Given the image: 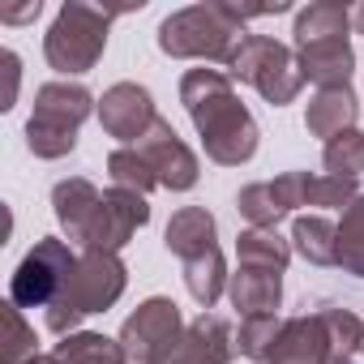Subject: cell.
<instances>
[{
  "label": "cell",
  "instance_id": "cell-1",
  "mask_svg": "<svg viewBox=\"0 0 364 364\" xmlns=\"http://www.w3.org/2000/svg\"><path fill=\"white\" fill-rule=\"evenodd\" d=\"M180 103L193 116V129L206 146V159L223 167H240L257 154V120L236 99L232 77L219 69H189L180 77Z\"/></svg>",
  "mask_w": 364,
  "mask_h": 364
},
{
  "label": "cell",
  "instance_id": "cell-2",
  "mask_svg": "<svg viewBox=\"0 0 364 364\" xmlns=\"http://www.w3.org/2000/svg\"><path fill=\"white\" fill-rule=\"evenodd\" d=\"M287 5L274 0V5H223V0H210V5H189L171 18H163L159 26V48L176 60H210V65H232L240 39H245V22L249 18H266V14H283Z\"/></svg>",
  "mask_w": 364,
  "mask_h": 364
},
{
  "label": "cell",
  "instance_id": "cell-3",
  "mask_svg": "<svg viewBox=\"0 0 364 364\" xmlns=\"http://www.w3.org/2000/svg\"><path fill=\"white\" fill-rule=\"evenodd\" d=\"M124 283H129V270L116 253H82L65 291L52 300L48 309V326L65 338L73 334V326L90 313H107L120 296H124Z\"/></svg>",
  "mask_w": 364,
  "mask_h": 364
},
{
  "label": "cell",
  "instance_id": "cell-4",
  "mask_svg": "<svg viewBox=\"0 0 364 364\" xmlns=\"http://www.w3.org/2000/svg\"><path fill=\"white\" fill-rule=\"evenodd\" d=\"M95 112V95L77 82H48L35 90V112L26 120V146L39 159H65L77 146L82 120Z\"/></svg>",
  "mask_w": 364,
  "mask_h": 364
},
{
  "label": "cell",
  "instance_id": "cell-5",
  "mask_svg": "<svg viewBox=\"0 0 364 364\" xmlns=\"http://www.w3.org/2000/svg\"><path fill=\"white\" fill-rule=\"evenodd\" d=\"M124 9H95L82 0L60 5L48 39H43V56L56 73H90L107 48V26L112 18H120Z\"/></svg>",
  "mask_w": 364,
  "mask_h": 364
},
{
  "label": "cell",
  "instance_id": "cell-6",
  "mask_svg": "<svg viewBox=\"0 0 364 364\" xmlns=\"http://www.w3.org/2000/svg\"><path fill=\"white\" fill-rule=\"evenodd\" d=\"M228 69H232V77L249 82V86H253L266 103H274V107L291 103V99L300 95V86H304V73H300L296 52H291L287 43L270 39V35H245Z\"/></svg>",
  "mask_w": 364,
  "mask_h": 364
},
{
  "label": "cell",
  "instance_id": "cell-7",
  "mask_svg": "<svg viewBox=\"0 0 364 364\" xmlns=\"http://www.w3.org/2000/svg\"><path fill=\"white\" fill-rule=\"evenodd\" d=\"M185 317H180L176 300L167 296H150L137 304V313L124 317L120 326V347L133 364H167L185 338Z\"/></svg>",
  "mask_w": 364,
  "mask_h": 364
},
{
  "label": "cell",
  "instance_id": "cell-8",
  "mask_svg": "<svg viewBox=\"0 0 364 364\" xmlns=\"http://www.w3.org/2000/svg\"><path fill=\"white\" fill-rule=\"evenodd\" d=\"M73 266H77V257L65 240H56V236L35 240V249L22 257V266L9 279V300L18 309H52V300L65 291Z\"/></svg>",
  "mask_w": 364,
  "mask_h": 364
},
{
  "label": "cell",
  "instance_id": "cell-9",
  "mask_svg": "<svg viewBox=\"0 0 364 364\" xmlns=\"http://www.w3.org/2000/svg\"><path fill=\"white\" fill-rule=\"evenodd\" d=\"M146 223H150V206H146L141 193L107 189L99 198V206H95V215H90V223H86L77 245L86 253H120L137 236V228H146Z\"/></svg>",
  "mask_w": 364,
  "mask_h": 364
},
{
  "label": "cell",
  "instance_id": "cell-10",
  "mask_svg": "<svg viewBox=\"0 0 364 364\" xmlns=\"http://www.w3.org/2000/svg\"><path fill=\"white\" fill-rule=\"evenodd\" d=\"M313 180L309 171H283L274 180H257V185H245L236 198V210L253 223V228H274L283 215L313 206Z\"/></svg>",
  "mask_w": 364,
  "mask_h": 364
},
{
  "label": "cell",
  "instance_id": "cell-11",
  "mask_svg": "<svg viewBox=\"0 0 364 364\" xmlns=\"http://www.w3.org/2000/svg\"><path fill=\"white\" fill-rule=\"evenodd\" d=\"M133 150L150 163V171H154V180L163 189H171V193H185V189H193L198 185V176H202V167H198V154L180 141V133L159 116L154 124H150V133L141 137V141H133Z\"/></svg>",
  "mask_w": 364,
  "mask_h": 364
},
{
  "label": "cell",
  "instance_id": "cell-12",
  "mask_svg": "<svg viewBox=\"0 0 364 364\" xmlns=\"http://www.w3.org/2000/svg\"><path fill=\"white\" fill-rule=\"evenodd\" d=\"M154 120H159V116H154V99H150V90L137 86V82H116V86H107L103 99H99V124H103L107 137L141 141Z\"/></svg>",
  "mask_w": 364,
  "mask_h": 364
},
{
  "label": "cell",
  "instance_id": "cell-13",
  "mask_svg": "<svg viewBox=\"0 0 364 364\" xmlns=\"http://www.w3.org/2000/svg\"><path fill=\"white\" fill-rule=\"evenodd\" d=\"M330 360H334V347H330L326 321L317 313L313 317H283L274 347L266 355V364H330Z\"/></svg>",
  "mask_w": 364,
  "mask_h": 364
},
{
  "label": "cell",
  "instance_id": "cell-14",
  "mask_svg": "<svg viewBox=\"0 0 364 364\" xmlns=\"http://www.w3.org/2000/svg\"><path fill=\"white\" fill-rule=\"evenodd\" d=\"M232 355H236L232 326L223 317H215V313H202L185 330V338H180V347H176V355L167 364H232Z\"/></svg>",
  "mask_w": 364,
  "mask_h": 364
},
{
  "label": "cell",
  "instance_id": "cell-15",
  "mask_svg": "<svg viewBox=\"0 0 364 364\" xmlns=\"http://www.w3.org/2000/svg\"><path fill=\"white\" fill-rule=\"evenodd\" d=\"M296 60H300L304 82H317L321 90L351 86L355 52H351L347 39H313V43H300V48H296Z\"/></svg>",
  "mask_w": 364,
  "mask_h": 364
},
{
  "label": "cell",
  "instance_id": "cell-16",
  "mask_svg": "<svg viewBox=\"0 0 364 364\" xmlns=\"http://www.w3.org/2000/svg\"><path fill=\"white\" fill-rule=\"evenodd\" d=\"M228 296L236 304L240 317H270L283 300V274L279 270H253V266H240L232 279H228Z\"/></svg>",
  "mask_w": 364,
  "mask_h": 364
},
{
  "label": "cell",
  "instance_id": "cell-17",
  "mask_svg": "<svg viewBox=\"0 0 364 364\" xmlns=\"http://www.w3.org/2000/svg\"><path fill=\"white\" fill-rule=\"evenodd\" d=\"M163 245H167V253H176L180 262H193V257L219 249V245H215V215H210L206 206H185V210H176L171 223H167Z\"/></svg>",
  "mask_w": 364,
  "mask_h": 364
},
{
  "label": "cell",
  "instance_id": "cell-18",
  "mask_svg": "<svg viewBox=\"0 0 364 364\" xmlns=\"http://www.w3.org/2000/svg\"><path fill=\"white\" fill-rule=\"evenodd\" d=\"M355 116H360V103H355V90L351 86H334V90H317L309 112H304V129L313 137H326L334 141L338 133L355 129Z\"/></svg>",
  "mask_w": 364,
  "mask_h": 364
},
{
  "label": "cell",
  "instance_id": "cell-19",
  "mask_svg": "<svg viewBox=\"0 0 364 364\" xmlns=\"http://www.w3.org/2000/svg\"><path fill=\"white\" fill-rule=\"evenodd\" d=\"M99 189L90 185L86 176H73V180H60V185L52 189V210H56V219H60V228L69 232V240L77 245L82 240V232H86V223H90V215H95V206H99Z\"/></svg>",
  "mask_w": 364,
  "mask_h": 364
},
{
  "label": "cell",
  "instance_id": "cell-20",
  "mask_svg": "<svg viewBox=\"0 0 364 364\" xmlns=\"http://www.w3.org/2000/svg\"><path fill=\"white\" fill-rule=\"evenodd\" d=\"M291 249L313 266H338V228L326 215H300L291 223Z\"/></svg>",
  "mask_w": 364,
  "mask_h": 364
},
{
  "label": "cell",
  "instance_id": "cell-21",
  "mask_svg": "<svg viewBox=\"0 0 364 364\" xmlns=\"http://www.w3.org/2000/svg\"><path fill=\"white\" fill-rule=\"evenodd\" d=\"M56 364H133L120 347V338L95 334V330H73L56 343Z\"/></svg>",
  "mask_w": 364,
  "mask_h": 364
},
{
  "label": "cell",
  "instance_id": "cell-22",
  "mask_svg": "<svg viewBox=\"0 0 364 364\" xmlns=\"http://www.w3.org/2000/svg\"><path fill=\"white\" fill-rule=\"evenodd\" d=\"M236 262L253 270H287L291 262V240H283L274 228H249L236 236Z\"/></svg>",
  "mask_w": 364,
  "mask_h": 364
},
{
  "label": "cell",
  "instance_id": "cell-23",
  "mask_svg": "<svg viewBox=\"0 0 364 364\" xmlns=\"http://www.w3.org/2000/svg\"><path fill=\"white\" fill-rule=\"evenodd\" d=\"M347 26H351L347 5H338V0H317V5L296 14V48L313 43V39H347Z\"/></svg>",
  "mask_w": 364,
  "mask_h": 364
},
{
  "label": "cell",
  "instance_id": "cell-24",
  "mask_svg": "<svg viewBox=\"0 0 364 364\" xmlns=\"http://www.w3.org/2000/svg\"><path fill=\"white\" fill-rule=\"evenodd\" d=\"M228 279H232V274H228V266H223V253H219V249H210V253H202V257L185 262L189 296H193L202 309H215V304H219V296H223Z\"/></svg>",
  "mask_w": 364,
  "mask_h": 364
},
{
  "label": "cell",
  "instance_id": "cell-25",
  "mask_svg": "<svg viewBox=\"0 0 364 364\" xmlns=\"http://www.w3.org/2000/svg\"><path fill=\"white\" fill-rule=\"evenodd\" d=\"M338 266L355 279H364V193L343 210L338 223Z\"/></svg>",
  "mask_w": 364,
  "mask_h": 364
},
{
  "label": "cell",
  "instance_id": "cell-26",
  "mask_svg": "<svg viewBox=\"0 0 364 364\" xmlns=\"http://www.w3.org/2000/svg\"><path fill=\"white\" fill-rule=\"evenodd\" d=\"M317 317L326 321L334 360H351V351H360V343H364V321H360L351 309H338V304H321Z\"/></svg>",
  "mask_w": 364,
  "mask_h": 364
},
{
  "label": "cell",
  "instance_id": "cell-27",
  "mask_svg": "<svg viewBox=\"0 0 364 364\" xmlns=\"http://www.w3.org/2000/svg\"><path fill=\"white\" fill-rule=\"evenodd\" d=\"M321 163H326V176H338V180L364 176V133L360 129H347L334 141H326Z\"/></svg>",
  "mask_w": 364,
  "mask_h": 364
},
{
  "label": "cell",
  "instance_id": "cell-28",
  "mask_svg": "<svg viewBox=\"0 0 364 364\" xmlns=\"http://www.w3.org/2000/svg\"><path fill=\"white\" fill-rule=\"evenodd\" d=\"M107 171H112V185H116V189H129V193H141V198L159 185L154 171H150V163H146L133 146L112 150V154H107Z\"/></svg>",
  "mask_w": 364,
  "mask_h": 364
},
{
  "label": "cell",
  "instance_id": "cell-29",
  "mask_svg": "<svg viewBox=\"0 0 364 364\" xmlns=\"http://www.w3.org/2000/svg\"><path fill=\"white\" fill-rule=\"evenodd\" d=\"M0 317H5V347H0V364H31L35 360V330L22 321V309L9 300L5 309H0Z\"/></svg>",
  "mask_w": 364,
  "mask_h": 364
},
{
  "label": "cell",
  "instance_id": "cell-30",
  "mask_svg": "<svg viewBox=\"0 0 364 364\" xmlns=\"http://www.w3.org/2000/svg\"><path fill=\"white\" fill-rule=\"evenodd\" d=\"M279 326H283L279 313H270V317H245V321H240V334H236V351L249 355V360H257V364H266Z\"/></svg>",
  "mask_w": 364,
  "mask_h": 364
},
{
  "label": "cell",
  "instance_id": "cell-31",
  "mask_svg": "<svg viewBox=\"0 0 364 364\" xmlns=\"http://www.w3.org/2000/svg\"><path fill=\"white\" fill-rule=\"evenodd\" d=\"M0 60H5V73H9V95H5V107H14V99H18V77H22V69H18V56H14V52H5Z\"/></svg>",
  "mask_w": 364,
  "mask_h": 364
},
{
  "label": "cell",
  "instance_id": "cell-32",
  "mask_svg": "<svg viewBox=\"0 0 364 364\" xmlns=\"http://www.w3.org/2000/svg\"><path fill=\"white\" fill-rule=\"evenodd\" d=\"M26 18H39V0H35V5H26V9H14V14H5V22H26Z\"/></svg>",
  "mask_w": 364,
  "mask_h": 364
},
{
  "label": "cell",
  "instance_id": "cell-33",
  "mask_svg": "<svg viewBox=\"0 0 364 364\" xmlns=\"http://www.w3.org/2000/svg\"><path fill=\"white\" fill-rule=\"evenodd\" d=\"M31 364H56V355H35Z\"/></svg>",
  "mask_w": 364,
  "mask_h": 364
},
{
  "label": "cell",
  "instance_id": "cell-34",
  "mask_svg": "<svg viewBox=\"0 0 364 364\" xmlns=\"http://www.w3.org/2000/svg\"><path fill=\"white\" fill-rule=\"evenodd\" d=\"M360 31H364V9H360Z\"/></svg>",
  "mask_w": 364,
  "mask_h": 364
},
{
  "label": "cell",
  "instance_id": "cell-35",
  "mask_svg": "<svg viewBox=\"0 0 364 364\" xmlns=\"http://www.w3.org/2000/svg\"><path fill=\"white\" fill-rule=\"evenodd\" d=\"M330 364H351V360H330Z\"/></svg>",
  "mask_w": 364,
  "mask_h": 364
},
{
  "label": "cell",
  "instance_id": "cell-36",
  "mask_svg": "<svg viewBox=\"0 0 364 364\" xmlns=\"http://www.w3.org/2000/svg\"><path fill=\"white\" fill-rule=\"evenodd\" d=\"M360 351H364V343H360Z\"/></svg>",
  "mask_w": 364,
  "mask_h": 364
}]
</instances>
